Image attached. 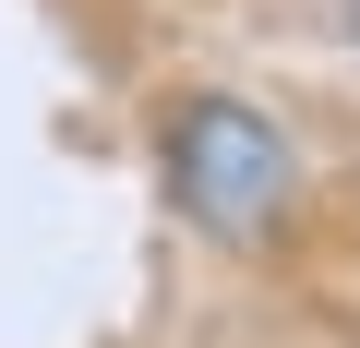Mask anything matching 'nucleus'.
Here are the masks:
<instances>
[{
	"label": "nucleus",
	"instance_id": "nucleus-2",
	"mask_svg": "<svg viewBox=\"0 0 360 348\" xmlns=\"http://www.w3.org/2000/svg\"><path fill=\"white\" fill-rule=\"evenodd\" d=\"M348 37H360V0H348Z\"/></svg>",
	"mask_w": 360,
	"mask_h": 348
},
{
	"label": "nucleus",
	"instance_id": "nucleus-1",
	"mask_svg": "<svg viewBox=\"0 0 360 348\" xmlns=\"http://www.w3.org/2000/svg\"><path fill=\"white\" fill-rule=\"evenodd\" d=\"M168 193H180V217L205 240H264L288 217V193H300V156L252 96H193L168 120Z\"/></svg>",
	"mask_w": 360,
	"mask_h": 348
}]
</instances>
